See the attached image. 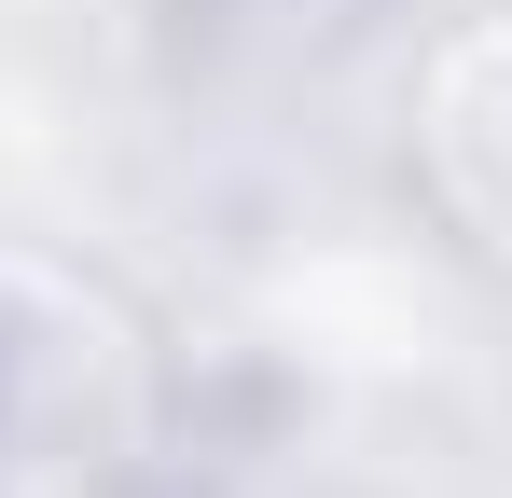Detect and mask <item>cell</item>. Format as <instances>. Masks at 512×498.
<instances>
[{"label": "cell", "mask_w": 512, "mask_h": 498, "mask_svg": "<svg viewBox=\"0 0 512 498\" xmlns=\"http://www.w3.org/2000/svg\"><path fill=\"white\" fill-rule=\"evenodd\" d=\"M167 443L153 305L56 236H0V498H111Z\"/></svg>", "instance_id": "1"}, {"label": "cell", "mask_w": 512, "mask_h": 498, "mask_svg": "<svg viewBox=\"0 0 512 498\" xmlns=\"http://www.w3.org/2000/svg\"><path fill=\"white\" fill-rule=\"evenodd\" d=\"M402 180L429 236L512 291V0L443 14L402 70Z\"/></svg>", "instance_id": "2"}]
</instances>
